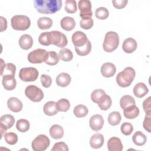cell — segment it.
<instances>
[{
    "instance_id": "6da1fadb",
    "label": "cell",
    "mask_w": 151,
    "mask_h": 151,
    "mask_svg": "<svg viewBox=\"0 0 151 151\" xmlns=\"http://www.w3.org/2000/svg\"><path fill=\"white\" fill-rule=\"evenodd\" d=\"M34 5L41 14H52L60 11L62 6L61 0H35Z\"/></svg>"
},
{
    "instance_id": "7a4b0ae2",
    "label": "cell",
    "mask_w": 151,
    "mask_h": 151,
    "mask_svg": "<svg viewBox=\"0 0 151 151\" xmlns=\"http://www.w3.org/2000/svg\"><path fill=\"white\" fill-rule=\"evenodd\" d=\"M136 76V72L131 67H126L116 76V80L121 87H127L130 86Z\"/></svg>"
},
{
    "instance_id": "3957f363",
    "label": "cell",
    "mask_w": 151,
    "mask_h": 151,
    "mask_svg": "<svg viewBox=\"0 0 151 151\" xmlns=\"http://www.w3.org/2000/svg\"><path fill=\"white\" fill-rule=\"evenodd\" d=\"M119 37L117 32L114 31L107 32L104 37L103 48L106 52H111L114 51L119 46Z\"/></svg>"
},
{
    "instance_id": "277c9868",
    "label": "cell",
    "mask_w": 151,
    "mask_h": 151,
    "mask_svg": "<svg viewBox=\"0 0 151 151\" xmlns=\"http://www.w3.org/2000/svg\"><path fill=\"white\" fill-rule=\"evenodd\" d=\"M11 23L13 29L17 31H25L31 25L30 19L24 15H14L11 18Z\"/></svg>"
},
{
    "instance_id": "5b68a950",
    "label": "cell",
    "mask_w": 151,
    "mask_h": 151,
    "mask_svg": "<svg viewBox=\"0 0 151 151\" xmlns=\"http://www.w3.org/2000/svg\"><path fill=\"white\" fill-rule=\"evenodd\" d=\"M48 52L44 49L38 48L30 52L28 55V60L30 63L40 64L45 62L48 59Z\"/></svg>"
},
{
    "instance_id": "8992f818",
    "label": "cell",
    "mask_w": 151,
    "mask_h": 151,
    "mask_svg": "<svg viewBox=\"0 0 151 151\" xmlns=\"http://www.w3.org/2000/svg\"><path fill=\"white\" fill-rule=\"evenodd\" d=\"M25 96L33 102H40L44 98L42 90L35 85H29L25 90Z\"/></svg>"
},
{
    "instance_id": "52a82bcc",
    "label": "cell",
    "mask_w": 151,
    "mask_h": 151,
    "mask_svg": "<svg viewBox=\"0 0 151 151\" xmlns=\"http://www.w3.org/2000/svg\"><path fill=\"white\" fill-rule=\"evenodd\" d=\"M50 139L45 134H39L32 142L31 147L34 151H44L50 146Z\"/></svg>"
},
{
    "instance_id": "ba28073f",
    "label": "cell",
    "mask_w": 151,
    "mask_h": 151,
    "mask_svg": "<svg viewBox=\"0 0 151 151\" xmlns=\"http://www.w3.org/2000/svg\"><path fill=\"white\" fill-rule=\"evenodd\" d=\"M38 71L34 67H24L19 70V77L25 82L34 81L38 77Z\"/></svg>"
},
{
    "instance_id": "9c48e42d",
    "label": "cell",
    "mask_w": 151,
    "mask_h": 151,
    "mask_svg": "<svg viewBox=\"0 0 151 151\" xmlns=\"http://www.w3.org/2000/svg\"><path fill=\"white\" fill-rule=\"evenodd\" d=\"M50 38L51 44L60 48L65 47L68 44L66 35L59 31H50Z\"/></svg>"
},
{
    "instance_id": "30bf717a",
    "label": "cell",
    "mask_w": 151,
    "mask_h": 151,
    "mask_svg": "<svg viewBox=\"0 0 151 151\" xmlns=\"http://www.w3.org/2000/svg\"><path fill=\"white\" fill-rule=\"evenodd\" d=\"M78 9H80V16L81 18L91 17L93 12L91 11V3L88 0H80L78 2Z\"/></svg>"
},
{
    "instance_id": "8fae6325",
    "label": "cell",
    "mask_w": 151,
    "mask_h": 151,
    "mask_svg": "<svg viewBox=\"0 0 151 151\" xmlns=\"http://www.w3.org/2000/svg\"><path fill=\"white\" fill-rule=\"evenodd\" d=\"M71 40L73 44L74 45V47H80L86 44L88 38L85 33L80 31H77L72 35Z\"/></svg>"
},
{
    "instance_id": "7c38bea8",
    "label": "cell",
    "mask_w": 151,
    "mask_h": 151,
    "mask_svg": "<svg viewBox=\"0 0 151 151\" xmlns=\"http://www.w3.org/2000/svg\"><path fill=\"white\" fill-rule=\"evenodd\" d=\"M104 124V119L100 114L93 115L89 120V125L90 128L96 132L100 130Z\"/></svg>"
},
{
    "instance_id": "4fadbf2b",
    "label": "cell",
    "mask_w": 151,
    "mask_h": 151,
    "mask_svg": "<svg viewBox=\"0 0 151 151\" xmlns=\"http://www.w3.org/2000/svg\"><path fill=\"white\" fill-rule=\"evenodd\" d=\"M100 71L103 77L106 78L111 77L116 72V67L115 65L111 63H105L101 65Z\"/></svg>"
},
{
    "instance_id": "5bb4252c",
    "label": "cell",
    "mask_w": 151,
    "mask_h": 151,
    "mask_svg": "<svg viewBox=\"0 0 151 151\" xmlns=\"http://www.w3.org/2000/svg\"><path fill=\"white\" fill-rule=\"evenodd\" d=\"M7 106L8 109L14 113H18L21 111L23 107L22 101L17 97H10L7 101Z\"/></svg>"
},
{
    "instance_id": "9a60e30c",
    "label": "cell",
    "mask_w": 151,
    "mask_h": 151,
    "mask_svg": "<svg viewBox=\"0 0 151 151\" xmlns=\"http://www.w3.org/2000/svg\"><path fill=\"white\" fill-rule=\"evenodd\" d=\"M1 76H14L16 71V66L12 63H6L4 64V60L1 58Z\"/></svg>"
},
{
    "instance_id": "2e32d148",
    "label": "cell",
    "mask_w": 151,
    "mask_h": 151,
    "mask_svg": "<svg viewBox=\"0 0 151 151\" xmlns=\"http://www.w3.org/2000/svg\"><path fill=\"white\" fill-rule=\"evenodd\" d=\"M107 145L109 151H122L123 149L122 141L117 137H112L109 139Z\"/></svg>"
},
{
    "instance_id": "e0dca14e",
    "label": "cell",
    "mask_w": 151,
    "mask_h": 151,
    "mask_svg": "<svg viewBox=\"0 0 151 151\" xmlns=\"http://www.w3.org/2000/svg\"><path fill=\"white\" fill-rule=\"evenodd\" d=\"M137 47L136 41L131 37H129L124 40L122 44L123 50L126 53H132Z\"/></svg>"
},
{
    "instance_id": "ac0fdd59",
    "label": "cell",
    "mask_w": 151,
    "mask_h": 151,
    "mask_svg": "<svg viewBox=\"0 0 151 151\" xmlns=\"http://www.w3.org/2000/svg\"><path fill=\"white\" fill-rule=\"evenodd\" d=\"M104 139L102 134L96 133L92 135L90 139V145L93 149H99L104 144Z\"/></svg>"
},
{
    "instance_id": "d6986e66",
    "label": "cell",
    "mask_w": 151,
    "mask_h": 151,
    "mask_svg": "<svg viewBox=\"0 0 151 151\" xmlns=\"http://www.w3.org/2000/svg\"><path fill=\"white\" fill-rule=\"evenodd\" d=\"M19 47L24 50L30 49L33 45V39L32 37L28 34H24L21 35L18 41Z\"/></svg>"
},
{
    "instance_id": "ffe728a7",
    "label": "cell",
    "mask_w": 151,
    "mask_h": 151,
    "mask_svg": "<svg viewBox=\"0 0 151 151\" xmlns=\"http://www.w3.org/2000/svg\"><path fill=\"white\" fill-rule=\"evenodd\" d=\"M2 84L5 90L11 91L16 87L17 81L14 76H2Z\"/></svg>"
},
{
    "instance_id": "44dd1931",
    "label": "cell",
    "mask_w": 151,
    "mask_h": 151,
    "mask_svg": "<svg viewBox=\"0 0 151 151\" xmlns=\"http://www.w3.org/2000/svg\"><path fill=\"white\" fill-rule=\"evenodd\" d=\"M133 91L134 95L136 97L138 98H142L148 93L149 89L145 83L140 82L134 86Z\"/></svg>"
},
{
    "instance_id": "7402d4cb",
    "label": "cell",
    "mask_w": 151,
    "mask_h": 151,
    "mask_svg": "<svg viewBox=\"0 0 151 151\" xmlns=\"http://www.w3.org/2000/svg\"><path fill=\"white\" fill-rule=\"evenodd\" d=\"M71 80V76L68 73H61L57 76L55 82L58 86L61 87H65L69 85Z\"/></svg>"
},
{
    "instance_id": "603a6c76",
    "label": "cell",
    "mask_w": 151,
    "mask_h": 151,
    "mask_svg": "<svg viewBox=\"0 0 151 151\" xmlns=\"http://www.w3.org/2000/svg\"><path fill=\"white\" fill-rule=\"evenodd\" d=\"M61 28L67 31L73 30L76 27V22L73 18L70 17H65L60 21Z\"/></svg>"
},
{
    "instance_id": "cb8c5ba5",
    "label": "cell",
    "mask_w": 151,
    "mask_h": 151,
    "mask_svg": "<svg viewBox=\"0 0 151 151\" xmlns=\"http://www.w3.org/2000/svg\"><path fill=\"white\" fill-rule=\"evenodd\" d=\"M43 111L45 114L49 116L57 114L58 110L57 108L56 102L54 101H49L47 102L43 106Z\"/></svg>"
},
{
    "instance_id": "d4e9b609",
    "label": "cell",
    "mask_w": 151,
    "mask_h": 151,
    "mask_svg": "<svg viewBox=\"0 0 151 151\" xmlns=\"http://www.w3.org/2000/svg\"><path fill=\"white\" fill-rule=\"evenodd\" d=\"M123 114L126 119H133L139 114V109L134 104L123 109Z\"/></svg>"
},
{
    "instance_id": "484cf974",
    "label": "cell",
    "mask_w": 151,
    "mask_h": 151,
    "mask_svg": "<svg viewBox=\"0 0 151 151\" xmlns=\"http://www.w3.org/2000/svg\"><path fill=\"white\" fill-rule=\"evenodd\" d=\"M64 129L58 124H54L50 129V134L54 139H59L64 136Z\"/></svg>"
},
{
    "instance_id": "4316f807",
    "label": "cell",
    "mask_w": 151,
    "mask_h": 151,
    "mask_svg": "<svg viewBox=\"0 0 151 151\" xmlns=\"http://www.w3.org/2000/svg\"><path fill=\"white\" fill-rule=\"evenodd\" d=\"M98 106L102 110H107L111 106L112 100L111 97L107 94H104L97 103Z\"/></svg>"
},
{
    "instance_id": "83f0119b",
    "label": "cell",
    "mask_w": 151,
    "mask_h": 151,
    "mask_svg": "<svg viewBox=\"0 0 151 151\" xmlns=\"http://www.w3.org/2000/svg\"><path fill=\"white\" fill-rule=\"evenodd\" d=\"M147 140L146 135L141 131H137L132 136V141L133 143L139 146L144 145Z\"/></svg>"
},
{
    "instance_id": "f1b7e54d",
    "label": "cell",
    "mask_w": 151,
    "mask_h": 151,
    "mask_svg": "<svg viewBox=\"0 0 151 151\" xmlns=\"http://www.w3.org/2000/svg\"><path fill=\"white\" fill-rule=\"evenodd\" d=\"M15 123V119L11 114H4L1 117L0 124L6 127L7 129L11 128Z\"/></svg>"
},
{
    "instance_id": "f546056e",
    "label": "cell",
    "mask_w": 151,
    "mask_h": 151,
    "mask_svg": "<svg viewBox=\"0 0 151 151\" xmlns=\"http://www.w3.org/2000/svg\"><path fill=\"white\" fill-rule=\"evenodd\" d=\"M52 20L50 17H41L37 21V25L41 29H47L51 27Z\"/></svg>"
},
{
    "instance_id": "4dcf8cb0",
    "label": "cell",
    "mask_w": 151,
    "mask_h": 151,
    "mask_svg": "<svg viewBox=\"0 0 151 151\" xmlns=\"http://www.w3.org/2000/svg\"><path fill=\"white\" fill-rule=\"evenodd\" d=\"M135 103L134 99L130 95H124L122 96L120 100V105L122 109L134 105Z\"/></svg>"
},
{
    "instance_id": "1f68e13d",
    "label": "cell",
    "mask_w": 151,
    "mask_h": 151,
    "mask_svg": "<svg viewBox=\"0 0 151 151\" xmlns=\"http://www.w3.org/2000/svg\"><path fill=\"white\" fill-rule=\"evenodd\" d=\"M121 114L119 111H114L111 112L108 116V122L111 126L118 125L121 121Z\"/></svg>"
},
{
    "instance_id": "d6a6232c",
    "label": "cell",
    "mask_w": 151,
    "mask_h": 151,
    "mask_svg": "<svg viewBox=\"0 0 151 151\" xmlns=\"http://www.w3.org/2000/svg\"><path fill=\"white\" fill-rule=\"evenodd\" d=\"M76 53L80 56H85L88 55L91 50V44L88 40L86 44L80 47H74Z\"/></svg>"
},
{
    "instance_id": "836d02e7",
    "label": "cell",
    "mask_w": 151,
    "mask_h": 151,
    "mask_svg": "<svg viewBox=\"0 0 151 151\" xmlns=\"http://www.w3.org/2000/svg\"><path fill=\"white\" fill-rule=\"evenodd\" d=\"M88 110L87 107L83 104H78L76 106L73 110L74 114L78 118L85 117L87 115Z\"/></svg>"
},
{
    "instance_id": "e575fe53",
    "label": "cell",
    "mask_w": 151,
    "mask_h": 151,
    "mask_svg": "<svg viewBox=\"0 0 151 151\" xmlns=\"http://www.w3.org/2000/svg\"><path fill=\"white\" fill-rule=\"evenodd\" d=\"M58 56L60 60L63 61L68 62L71 61L73 58V54L72 51L68 48H63L60 50Z\"/></svg>"
},
{
    "instance_id": "d590c367",
    "label": "cell",
    "mask_w": 151,
    "mask_h": 151,
    "mask_svg": "<svg viewBox=\"0 0 151 151\" xmlns=\"http://www.w3.org/2000/svg\"><path fill=\"white\" fill-rule=\"evenodd\" d=\"M30 124L28 120L24 119H19L16 123L17 129L22 133H25L29 129Z\"/></svg>"
},
{
    "instance_id": "8d00e7d4",
    "label": "cell",
    "mask_w": 151,
    "mask_h": 151,
    "mask_svg": "<svg viewBox=\"0 0 151 151\" xmlns=\"http://www.w3.org/2000/svg\"><path fill=\"white\" fill-rule=\"evenodd\" d=\"M56 106L57 110L60 111L66 112L67 111L70 107V101L66 99H60L57 103Z\"/></svg>"
},
{
    "instance_id": "74e56055",
    "label": "cell",
    "mask_w": 151,
    "mask_h": 151,
    "mask_svg": "<svg viewBox=\"0 0 151 151\" xmlns=\"http://www.w3.org/2000/svg\"><path fill=\"white\" fill-rule=\"evenodd\" d=\"M59 60L58 54L54 51H48V59L45 63L49 65H55L58 63Z\"/></svg>"
},
{
    "instance_id": "f35d334b",
    "label": "cell",
    "mask_w": 151,
    "mask_h": 151,
    "mask_svg": "<svg viewBox=\"0 0 151 151\" xmlns=\"http://www.w3.org/2000/svg\"><path fill=\"white\" fill-rule=\"evenodd\" d=\"M64 9L67 13L74 14L77 11V2L74 0H66Z\"/></svg>"
},
{
    "instance_id": "ab89813d",
    "label": "cell",
    "mask_w": 151,
    "mask_h": 151,
    "mask_svg": "<svg viewBox=\"0 0 151 151\" xmlns=\"http://www.w3.org/2000/svg\"><path fill=\"white\" fill-rule=\"evenodd\" d=\"M4 137L6 143L10 145H14L18 142V136L14 132H7L4 134Z\"/></svg>"
},
{
    "instance_id": "60d3db41",
    "label": "cell",
    "mask_w": 151,
    "mask_h": 151,
    "mask_svg": "<svg viewBox=\"0 0 151 151\" xmlns=\"http://www.w3.org/2000/svg\"><path fill=\"white\" fill-rule=\"evenodd\" d=\"M95 15L99 19H106L109 15V12L106 8L101 6L96 9Z\"/></svg>"
},
{
    "instance_id": "b9f144b4",
    "label": "cell",
    "mask_w": 151,
    "mask_h": 151,
    "mask_svg": "<svg viewBox=\"0 0 151 151\" xmlns=\"http://www.w3.org/2000/svg\"><path fill=\"white\" fill-rule=\"evenodd\" d=\"M94 21L91 17L81 18L80 22V26L84 29H90L93 26Z\"/></svg>"
},
{
    "instance_id": "7bdbcfd3",
    "label": "cell",
    "mask_w": 151,
    "mask_h": 151,
    "mask_svg": "<svg viewBox=\"0 0 151 151\" xmlns=\"http://www.w3.org/2000/svg\"><path fill=\"white\" fill-rule=\"evenodd\" d=\"M38 42L40 44L44 46H48L51 45L50 32H42L38 37Z\"/></svg>"
},
{
    "instance_id": "ee69618b",
    "label": "cell",
    "mask_w": 151,
    "mask_h": 151,
    "mask_svg": "<svg viewBox=\"0 0 151 151\" xmlns=\"http://www.w3.org/2000/svg\"><path fill=\"white\" fill-rule=\"evenodd\" d=\"M106 94L105 91L102 89H96L91 94V99L95 103H97L100 99V98Z\"/></svg>"
},
{
    "instance_id": "f6af8a7d",
    "label": "cell",
    "mask_w": 151,
    "mask_h": 151,
    "mask_svg": "<svg viewBox=\"0 0 151 151\" xmlns=\"http://www.w3.org/2000/svg\"><path fill=\"white\" fill-rule=\"evenodd\" d=\"M120 130L123 134L129 136L132 133L133 130V126L130 123L124 122L121 125Z\"/></svg>"
},
{
    "instance_id": "bcb514c9",
    "label": "cell",
    "mask_w": 151,
    "mask_h": 151,
    "mask_svg": "<svg viewBox=\"0 0 151 151\" xmlns=\"http://www.w3.org/2000/svg\"><path fill=\"white\" fill-rule=\"evenodd\" d=\"M151 112L146 113V115L145 117V119L143 123V126L145 130H146L147 132H151Z\"/></svg>"
},
{
    "instance_id": "7dc6e473",
    "label": "cell",
    "mask_w": 151,
    "mask_h": 151,
    "mask_svg": "<svg viewBox=\"0 0 151 151\" xmlns=\"http://www.w3.org/2000/svg\"><path fill=\"white\" fill-rule=\"evenodd\" d=\"M51 151H68V147L67 145L63 142L55 143L51 149Z\"/></svg>"
},
{
    "instance_id": "c3c4849f",
    "label": "cell",
    "mask_w": 151,
    "mask_h": 151,
    "mask_svg": "<svg viewBox=\"0 0 151 151\" xmlns=\"http://www.w3.org/2000/svg\"><path fill=\"white\" fill-rule=\"evenodd\" d=\"M41 82L44 87L48 88L51 85L52 79L51 77L48 75L42 74L41 76Z\"/></svg>"
},
{
    "instance_id": "681fc988",
    "label": "cell",
    "mask_w": 151,
    "mask_h": 151,
    "mask_svg": "<svg viewBox=\"0 0 151 151\" xmlns=\"http://www.w3.org/2000/svg\"><path fill=\"white\" fill-rule=\"evenodd\" d=\"M128 1L127 0H113L112 4L117 9H122L126 6Z\"/></svg>"
},
{
    "instance_id": "f907efd6",
    "label": "cell",
    "mask_w": 151,
    "mask_h": 151,
    "mask_svg": "<svg viewBox=\"0 0 151 151\" xmlns=\"http://www.w3.org/2000/svg\"><path fill=\"white\" fill-rule=\"evenodd\" d=\"M151 97H148L146 99H145L143 102V110L145 113L151 112Z\"/></svg>"
},
{
    "instance_id": "816d5d0a",
    "label": "cell",
    "mask_w": 151,
    "mask_h": 151,
    "mask_svg": "<svg viewBox=\"0 0 151 151\" xmlns=\"http://www.w3.org/2000/svg\"><path fill=\"white\" fill-rule=\"evenodd\" d=\"M1 19V32L5 31L7 28V21L5 18L3 17H0Z\"/></svg>"
}]
</instances>
